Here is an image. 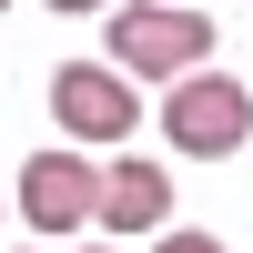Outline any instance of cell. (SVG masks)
<instances>
[{"label": "cell", "instance_id": "cell-7", "mask_svg": "<svg viewBox=\"0 0 253 253\" xmlns=\"http://www.w3.org/2000/svg\"><path fill=\"white\" fill-rule=\"evenodd\" d=\"M41 10H61V20H81V10H112V0H41Z\"/></svg>", "mask_w": 253, "mask_h": 253}, {"label": "cell", "instance_id": "cell-10", "mask_svg": "<svg viewBox=\"0 0 253 253\" xmlns=\"http://www.w3.org/2000/svg\"><path fill=\"white\" fill-rule=\"evenodd\" d=\"M0 213H10V203H0Z\"/></svg>", "mask_w": 253, "mask_h": 253}, {"label": "cell", "instance_id": "cell-3", "mask_svg": "<svg viewBox=\"0 0 253 253\" xmlns=\"http://www.w3.org/2000/svg\"><path fill=\"white\" fill-rule=\"evenodd\" d=\"M243 142H253V91L233 71H193V81L162 91V152L223 162V152H243Z\"/></svg>", "mask_w": 253, "mask_h": 253}, {"label": "cell", "instance_id": "cell-1", "mask_svg": "<svg viewBox=\"0 0 253 253\" xmlns=\"http://www.w3.org/2000/svg\"><path fill=\"white\" fill-rule=\"evenodd\" d=\"M101 71H122L142 91V81H193V71H213V20L203 10H182V0H122L112 10V61Z\"/></svg>", "mask_w": 253, "mask_h": 253}, {"label": "cell", "instance_id": "cell-6", "mask_svg": "<svg viewBox=\"0 0 253 253\" xmlns=\"http://www.w3.org/2000/svg\"><path fill=\"white\" fill-rule=\"evenodd\" d=\"M152 253H223L213 233H152Z\"/></svg>", "mask_w": 253, "mask_h": 253}, {"label": "cell", "instance_id": "cell-2", "mask_svg": "<svg viewBox=\"0 0 253 253\" xmlns=\"http://www.w3.org/2000/svg\"><path fill=\"white\" fill-rule=\"evenodd\" d=\"M51 122H61V152H122V142L142 132V91L122 71H101V61H61L51 71Z\"/></svg>", "mask_w": 253, "mask_h": 253}, {"label": "cell", "instance_id": "cell-4", "mask_svg": "<svg viewBox=\"0 0 253 253\" xmlns=\"http://www.w3.org/2000/svg\"><path fill=\"white\" fill-rule=\"evenodd\" d=\"M10 203H20V223H31V233H81V223H91V203H101V162L51 142V152H31V162H20Z\"/></svg>", "mask_w": 253, "mask_h": 253}, {"label": "cell", "instance_id": "cell-9", "mask_svg": "<svg viewBox=\"0 0 253 253\" xmlns=\"http://www.w3.org/2000/svg\"><path fill=\"white\" fill-rule=\"evenodd\" d=\"M91 253H112V243H91Z\"/></svg>", "mask_w": 253, "mask_h": 253}, {"label": "cell", "instance_id": "cell-11", "mask_svg": "<svg viewBox=\"0 0 253 253\" xmlns=\"http://www.w3.org/2000/svg\"><path fill=\"white\" fill-rule=\"evenodd\" d=\"M0 10H10V0H0Z\"/></svg>", "mask_w": 253, "mask_h": 253}, {"label": "cell", "instance_id": "cell-8", "mask_svg": "<svg viewBox=\"0 0 253 253\" xmlns=\"http://www.w3.org/2000/svg\"><path fill=\"white\" fill-rule=\"evenodd\" d=\"M182 10H203V0H182Z\"/></svg>", "mask_w": 253, "mask_h": 253}, {"label": "cell", "instance_id": "cell-5", "mask_svg": "<svg viewBox=\"0 0 253 253\" xmlns=\"http://www.w3.org/2000/svg\"><path fill=\"white\" fill-rule=\"evenodd\" d=\"M101 233H172V172L152 152H112L101 162V203H91Z\"/></svg>", "mask_w": 253, "mask_h": 253}]
</instances>
